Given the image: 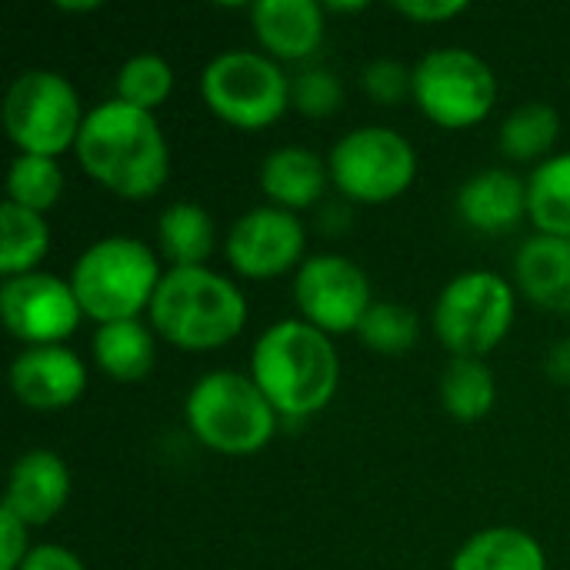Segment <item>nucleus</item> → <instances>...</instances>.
Here are the masks:
<instances>
[{"label":"nucleus","instance_id":"nucleus-1","mask_svg":"<svg viewBox=\"0 0 570 570\" xmlns=\"http://www.w3.org/2000/svg\"><path fill=\"white\" fill-rule=\"evenodd\" d=\"M73 150L87 177L124 200L154 197L170 174V147L157 117L117 97L87 110Z\"/></svg>","mask_w":570,"mask_h":570},{"label":"nucleus","instance_id":"nucleus-2","mask_svg":"<svg viewBox=\"0 0 570 570\" xmlns=\"http://www.w3.org/2000/svg\"><path fill=\"white\" fill-rule=\"evenodd\" d=\"M250 377L287 421L324 411L341 384V357L324 331L307 321L271 324L250 351Z\"/></svg>","mask_w":570,"mask_h":570},{"label":"nucleus","instance_id":"nucleus-3","mask_svg":"<svg viewBox=\"0 0 570 570\" xmlns=\"http://www.w3.org/2000/svg\"><path fill=\"white\" fill-rule=\"evenodd\" d=\"M150 327L180 351H217L247 324V297L210 267H167L150 301Z\"/></svg>","mask_w":570,"mask_h":570},{"label":"nucleus","instance_id":"nucleus-4","mask_svg":"<svg viewBox=\"0 0 570 570\" xmlns=\"http://www.w3.org/2000/svg\"><path fill=\"white\" fill-rule=\"evenodd\" d=\"M157 254L134 237H100L94 240L70 271V287L80 301L83 317L100 324L137 321L150 311L160 287Z\"/></svg>","mask_w":570,"mask_h":570},{"label":"nucleus","instance_id":"nucleus-5","mask_svg":"<svg viewBox=\"0 0 570 570\" xmlns=\"http://www.w3.org/2000/svg\"><path fill=\"white\" fill-rule=\"evenodd\" d=\"M190 434L227 458H247L271 444L277 434L281 414L254 384L250 374L240 371H214L204 374L184 404Z\"/></svg>","mask_w":570,"mask_h":570},{"label":"nucleus","instance_id":"nucleus-6","mask_svg":"<svg viewBox=\"0 0 570 570\" xmlns=\"http://www.w3.org/2000/svg\"><path fill=\"white\" fill-rule=\"evenodd\" d=\"M291 77L257 50H224L200 73V97L214 117L240 130H264L291 107Z\"/></svg>","mask_w":570,"mask_h":570},{"label":"nucleus","instance_id":"nucleus-7","mask_svg":"<svg viewBox=\"0 0 570 570\" xmlns=\"http://www.w3.org/2000/svg\"><path fill=\"white\" fill-rule=\"evenodd\" d=\"M514 287L494 271H464L434 304V334L454 357H488L514 324Z\"/></svg>","mask_w":570,"mask_h":570},{"label":"nucleus","instance_id":"nucleus-8","mask_svg":"<svg viewBox=\"0 0 570 570\" xmlns=\"http://www.w3.org/2000/svg\"><path fill=\"white\" fill-rule=\"evenodd\" d=\"M83 117L77 87L57 70H23L3 94V130L20 154L60 157L77 144Z\"/></svg>","mask_w":570,"mask_h":570},{"label":"nucleus","instance_id":"nucleus-9","mask_svg":"<svg viewBox=\"0 0 570 570\" xmlns=\"http://www.w3.org/2000/svg\"><path fill=\"white\" fill-rule=\"evenodd\" d=\"M498 100L491 63L468 47H438L414 67V104L448 130L481 124Z\"/></svg>","mask_w":570,"mask_h":570},{"label":"nucleus","instance_id":"nucleus-10","mask_svg":"<svg viewBox=\"0 0 570 570\" xmlns=\"http://www.w3.org/2000/svg\"><path fill=\"white\" fill-rule=\"evenodd\" d=\"M327 170L344 197L357 204H387L414 184L417 154L401 130L367 124L334 144Z\"/></svg>","mask_w":570,"mask_h":570},{"label":"nucleus","instance_id":"nucleus-11","mask_svg":"<svg viewBox=\"0 0 570 570\" xmlns=\"http://www.w3.org/2000/svg\"><path fill=\"white\" fill-rule=\"evenodd\" d=\"M294 301L301 321L331 334H357L374 307L367 274L344 254H314L294 274Z\"/></svg>","mask_w":570,"mask_h":570},{"label":"nucleus","instance_id":"nucleus-12","mask_svg":"<svg viewBox=\"0 0 570 570\" xmlns=\"http://www.w3.org/2000/svg\"><path fill=\"white\" fill-rule=\"evenodd\" d=\"M0 317L27 347H47L63 344L77 331L83 311L70 281L33 271L0 284Z\"/></svg>","mask_w":570,"mask_h":570},{"label":"nucleus","instance_id":"nucleus-13","mask_svg":"<svg viewBox=\"0 0 570 570\" xmlns=\"http://www.w3.org/2000/svg\"><path fill=\"white\" fill-rule=\"evenodd\" d=\"M304 247H307V234L301 217L274 204L247 210L240 220H234L224 240L227 264L250 281H271L301 267Z\"/></svg>","mask_w":570,"mask_h":570},{"label":"nucleus","instance_id":"nucleus-14","mask_svg":"<svg viewBox=\"0 0 570 570\" xmlns=\"http://www.w3.org/2000/svg\"><path fill=\"white\" fill-rule=\"evenodd\" d=\"M10 387L23 407L63 411L87 391V367L63 344L23 347L10 364Z\"/></svg>","mask_w":570,"mask_h":570},{"label":"nucleus","instance_id":"nucleus-15","mask_svg":"<svg viewBox=\"0 0 570 570\" xmlns=\"http://www.w3.org/2000/svg\"><path fill=\"white\" fill-rule=\"evenodd\" d=\"M70 498V471L53 451H27L13 461L3 508L27 528L50 524Z\"/></svg>","mask_w":570,"mask_h":570},{"label":"nucleus","instance_id":"nucleus-16","mask_svg":"<svg viewBox=\"0 0 570 570\" xmlns=\"http://www.w3.org/2000/svg\"><path fill=\"white\" fill-rule=\"evenodd\" d=\"M250 27L274 60H307L324 40V3L314 0H257Z\"/></svg>","mask_w":570,"mask_h":570},{"label":"nucleus","instance_id":"nucleus-17","mask_svg":"<svg viewBox=\"0 0 570 570\" xmlns=\"http://www.w3.org/2000/svg\"><path fill=\"white\" fill-rule=\"evenodd\" d=\"M458 214L481 234L514 230L528 217V180H521L514 170L488 167L461 184Z\"/></svg>","mask_w":570,"mask_h":570},{"label":"nucleus","instance_id":"nucleus-18","mask_svg":"<svg viewBox=\"0 0 570 570\" xmlns=\"http://www.w3.org/2000/svg\"><path fill=\"white\" fill-rule=\"evenodd\" d=\"M514 281L544 311H570V240L534 234L514 254Z\"/></svg>","mask_w":570,"mask_h":570},{"label":"nucleus","instance_id":"nucleus-19","mask_svg":"<svg viewBox=\"0 0 570 570\" xmlns=\"http://www.w3.org/2000/svg\"><path fill=\"white\" fill-rule=\"evenodd\" d=\"M327 180H331L327 160H321V154H314L311 147H281L267 154L261 167L264 194L271 197L274 207L291 214L314 207L324 197Z\"/></svg>","mask_w":570,"mask_h":570},{"label":"nucleus","instance_id":"nucleus-20","mask_svg":"<svg viewBox=\"0 0 570 570\" xmlns=\"http://www.w3.org/2000/svg\"><path fill=\"white\" fill-rule=\"evenodd\" d=\"M94 361L107 377H114L120 384L144 381L157 361L154 327H147L144 321L100 324L94 334Z\"/></svg>","mask_w":570,"mask_h":570},{"label":"nucleus","instance_id":"nucleus-21","mask_svg":"<svg viewBox=\"0 0 570 570\" xmlns=\"http://www.w3.org/2000/svg\"><path fill=\"white\" fill-rule=\"evenodd\" d=\"M451 570H548V558L521 528H484L464 541Z\"/></svg>","mask_w":570,"mask_h":570},{"label":"nucleus","instance_id":"nucleus-22","mask_svg":"<svg viewBox=\"0 0 570 570\" xmlns=\"http://www.w3.org/2000/svg\"><path fill=\"white\" fill-rule=\"evenodd\" d=\"M157 240L170 267H207L217 244V227L207 207L177 200L160 214Z\"/></svg>","mask_w":570,"mask_h":570},{"label":"nucleus","instance_id":"nucleus-23","mask_svg":"<svg viewBox=\"0 0 570 570\" xmlns=\"http://www.w3.org/2000/svg\"><path fill=\"white\" fill-rule=\"evenodd\" d=\"M47 250H50V227H47L43 214L3 200L0 204V274H3V281L33 274L37 264L47 257Z\"/></svg>","mask_w":570,"mask_h":570},{"label":"nucleus","instance_id":"nucleus-24","mask_svg":"<svg viewBox=\"0 0 570 570\" xmlns=\"http://www.w3.org/2000/svg\"><path fill=\"white\" fill-rule=\"evenodd\" d=\"M528 217L538 234L570 240V150L551 154L528 177Z\"/></svg>","mask_w":570,"mask_h":570},{"label":"nucleus","instance_id":"nucleus-25","mask_svg":"<svg viewBox=\"0 0 570 570\" xmlns=\"http://www.w3.org/2000/svg\"><path fill=\"white\" fill-rule=\"evenodd\" d=\"M494 401H498V384H494L491 367L481 357H454L444 367L441 404L454 421L474 424L491 414Z\"/></svg>","mask_w":570,"mask_h":570},{"label":"nucleus","instance_id":"nucleus-26","mask_svg":"<svg viewBox=\"0 0 570 570\" xmlns=\"http://www.w3.org/2000/svg\"><path fill=\"white\" fill-rule=\"evenodd\" d=\"M558 134H561V114L544 100H531L504 117L498 147L511 160H548L551 147L558 144Z\"/></svg>","mask_w":570,"mask_h":570},{"label":"nucleus","instance_id":"nucleus-27","mask_svg":"<svg viewBox=\"0 0 570 570\" xmlns=\"http://www.w3.org/2000/svg\"><path fill=\"white\" fill-rule=\"evenodd\" d=\"M63 194V170L57 157L20 154L7 170V200L37 214H47Z\"/></svg>","mask_w":570,"mask_h":570},{"label":"nucleus","instance_id":"nucleus-28","mask_svg":"<svg viewBox=\"0 0 570 570\" xmlns=\"http://www.w3.org/2000/svg\"><path fill=\"white\" fill-rule=\"evenodd\" d=\"M357 337L364 341V347H371L374 354H407L417 337H421V317L394 301H374V307L367 311V317L357 327Z\"/></svg>","mask_w":570,"mask_h":570},{"label":"nucleus","instance_id":"nucleus-29","mask_svg":"<svg viewBox=\"0 0 570 570\" xmlns=\"http://www.w3.org/2000/svg\"><path fill=\"white\" fill-rule=\"evenodd\" d=\"M174 90V70L160 53H134L117 70V100L140 110H157Z\"/></svg>","mask_w":570,"mask_h":570},{"label":"nucleus","instance_id":"nucleus-30","mask_svg":"<svg viewBox=\"0 0 570 570\" xmlns=\"http://www.w3.org/2000/svg\"><path fill=\"white\" fill-rule=\"evenodd\" d=\"M344 100L341 77L327 67H307L291 83V104L304 117H331Z\"/></svg>","mask_w":570,"mask_h":570},{"label":"nucleus","instance_id":"nucleus-31","mask_svg":"<svg viewBox=\"0 0 570 570\" xmlns=\"http://www.w3.org/2000/svg\"><path fill=\"white\" fill-rule=\"evenodd\" d=\"M361 83L367 97L377 104H401L404 97H414V70H407L401 60H391V57L367 63Z\"/></svg>","mask_w":570,"mask_h":570},{"label":"nucleus","instance_id":"nucleus-32","mask_svg":"<svg viewBox=\"0 0 570 570\" xmlns=\"http://www.w3.org/2000/svg\"><path fill=\"white\" fill-rule=\"evenodd\" d=\"M33 548L27 544V524L0 508V570H20Z\"/></svg>","mask_w":570,"mask_h":570},{"label":"nucleus","instance_id":"nucleus-33","mask_svg":"<svg viewBox=\"0 0 570 570\" xmlns=\"http://www.w3.org/2000/svg\"><path fill=\"white\" fill-rule=\"evenodd\" d=\"M394 10L417 23H441V20L461 17L468 3L464 0H404V3H394Z\"/></svg>","mask_w":570,"mask_h":570},{"label":"nucleus","instance_id":"nucleus-34","mask_svg":"<svg viewBox=\"0 0 570 570\" xmlns=\"http://www.w3.org/2000/svg\"><path fill=\"white\" fill-rule=\"evenodd\" d=\"M20 570H87L83 561L70 551V548H60V544H37L27 561L20 564Z\"/></svg>","mask_w":570,"mask_h":570},{"label":"nucleus","instance_id":"nucleus-35","mask_svg":"<svg viewBox=\"0 0 570 570\" xmlns=\"http://www.w3.org/2000/svg\"><path fill=\"white\" fill-rule=\"evenodd\" d=\"M544 367H548V377H551L554 384H568L570 387V337L558 341V344L548 351Z\"/></svg>","mask_w":570,"mask_h":570},{"label":"nucleus","instance_id":"nucleus-36","mask_svg":"<svg viewBox=\"0 0 570 570\" xmlns=\"http://www.w3.org/2000/svg\"><path fill=\"white\" fill-rule=\"evenodd\" d=\"M60 10H70V13H87V10H100L97 0H87V3H57Z\"/></svg>","mask_w":570,"mask_h":570}]
</instances>
